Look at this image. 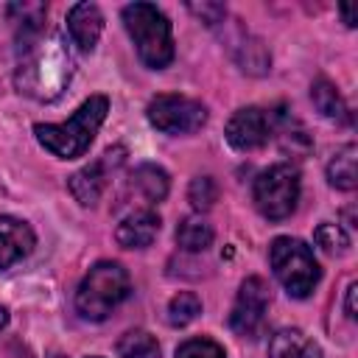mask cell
<instances>
[{
    "label": "cell",
    "instance_id": "cell-3",
    "mask_svg": "<svg viewBox=\"0 0 358 358\" xmlns=\"http://www.w3.org/2000/svg\"><path fill=\"white\" fill-rule=\"evenodd\" d=\"M123 25L145 67L162 70L173 62V34L168 17L154 3H129L123 8Z\"/></svg>",
    "mask_w": 358,
    "mask_h": 358
},
{
    "label": "cell",
    "instance_id": "cell-16",
    "mask_svg": "<svg viewBox=\"0 0 358 358\" xmlns=\"http://www.w3.org/2000/svg\"><path fill=\"white\" fill-rule=\"evenodd\" d=\"M232 42H235V45H229V50H232V56H235V62L241 64L243 73H249V76H263V73H268L271 56H268L266 45H263L257 36H252V34H246V31H238V36H235Z\"/></svg>",
    "mask_w": 358,
    "mask_h": 358
},
{
    "label": "cell",
    "instance_id": "cell-30",
    "mask_svg": "<svg viewBox=\"0 0 358 358\" xmlns=\"http://www.w3.org/2000/svg\"><path fill=\"white\" fill-rule=\"evenodd\" d=\"M90 358H98V355H90Z\"/></svg>",
    "mask_w": 358,
    "mask_h": 358
},
{
    "label": "cell",
    "instance_id": "cell-26",
    "mask_svg": "<svg viewBox=\"0 0 358 358\" xmlns=\"http://www.w3.org/2000/svg\"><path fill=\"white\" fill-rule=\"evenodd\" d=\"M204 25H218V22H224V17H227V8L221 6V3H190L187 6Z\"/></svg>",
    "mask_w": 358,
    "mask_h": 358
},
{
    "label": "cell",
    "instance_id": "cell-12",
    "mask_svg": "<svg viewBox=\"0 0 358 358\" xmlns=\"http://www.w3.org/2000/svg\"><path fill=\"white\" fill-rule=\"evenodd\" d=\"M67 31H70V39L78 45V50L90 53L98 45L101 31H103L101 8L95 3H76L67 11Z\"/></svg>",
    "mask_w": 358,
    "mask_h": 358
},
{
    "label": "cell",
    "instance_id": "cell-27",
    "mask_svg": "<svg viewBox=\"0 0 358 358\" xmlns=\"http://www.w3.org/2000/svg\"><path fill=\"white\" fill-rule=\"evenodd\" d=\"M355 294H358V282H350V285H347V302H344V305H347V316H350V319H355V316H358V310H355Z\"/></svg>",
    "mask_w": 358,
    "mask_h": 358
},
{
    "label": "cell",
    "instance_id": "cell-1",
    "mask_svg": "<svg viewBox=\"0 0 358 358\" xmlns=\"http://www.w3.org/2000/svg\"><path fill=\"white\" fill-rule=\"evenodd\" d=\"M14 87L34 101H53L64 92L73 76V56L59 34H42L20 48Z\"/></svg>",
    "mask_w": 358,
    "mask_h": 358
},
{
    "label": "cell",
    "instance_id": "cell-22",
    "mask_svg": "<svg viewBox=\"0 0 358 358\" xmlns=\"http://www.w3.org/2000/svg\"><path fill=\"white\" fill-rule=\"evenodd\" d=\"M201 313V299L193 294V291H179L171 302H168V310H165V319L171 327H185L190 324L193 319H199Z\"/></svg>",
    "mask_w": 358,
    "mask_h": 358
},
{
    "label": "cell",
    "instance_id": "cell-29",
    "mask_svg": "<svg viewBox=\"0 0 358 358\" xmlns=\"http://www.w3.org/2000/svg\"><path fill=\"white\" fill-rule=\"evenodd\" d=\"M6 324H8V310H6L3 305H0V330H3Z\"/></svg>",
    "mask_w": 358,
    "mask_h": 358
},
{
    "label": "cell",
    "instance_id": "cell-19",
    "mask_svg": "<svg viewBox=\"0 0 358 358\" xmlns=\"http://www.w3.org/2000/svg\"><path fill=\"white\" fill-rule=\"evenodd\" d=\"M215 232L201 215H187L176 224V243L185 252H204L213 243Z\"/></svg>",
    "mask_w": 358,
    "mask_h": 358
},
{
    "label": "cell",
    "instance_id": "cell-18",
    "mask_svg": "<svg viewBox=\"0 0 358 358\" xmlns=\"http://www.w3.org/2000/svg\"><path fill=\"white\" fill-rule=\"evenodd\" d=\"M310 101H313V106H316L327 120L350 123V109H347L344 98L338 95V90H336L327 78H316V81H313V87H310Z\"/></svg>",
    "mask_w": 358,
    "mask_h": 358
},
{
    "label": "cell",
    "instance_id": "cell-23",
    "mask_svg": "<svg viewBox=\"0 0 358 358\" xmlns=\"http://www.w3.org/2000/svg\"><path fill=\"white\" fill-rule=\"evenodd\" d=\"M313 241H316V246H319L322 252H327V255H344V252L350 249V235H347L338 224H330V221H324V224L316 227Z\"/></svg>",
    "mask_w": 358,
    "mask_h": 358
},
{
    "label": "cell",
    "instance_id": "cell-2",
    "mask_svg": "<svg viewBox=\"0 0 358 358\" xmlns=\"http://www.w3.org/2000/svg\"><path fill=\"white\" fill-rule=\"evenodd\" d=\"M106 112H109L106 95H90L73 112L70 120H64V123H36L34 126V134H36L39 145L45 151H50L53 157H59V159H76L95 140V134H98Z\"/></svg>",
    "mask_w": 358,
    "mask_h": 358
},
{
    "label": "cell",
    "instance_id": "cell-6",
    "mask_svg": "<svg viewBox=\"0 0 358 358\" xmlns=\"http://www.w3.org/2000/svg\"><path fill=\"white\" fill-rule=\"evenodd\" d=\"M255 207L268 221H282L296 210L299 201V171L291 162H277L266 168L252 185Z\"/></svg>",
    "mask_w": 358,
    "mask_h": 358
},
{
    "label": "cell",
    "instance_id": "cell-4",
    "mask_svg": "<svg viewBox=\"0 0 358 358\" xmlns=\"http://www.w3.org/2000/svg\"><path fill=\"white\" fill-rule=\"evenodd\" d=\"M129 294H131L129 271L115 260H101L81 280V285L76 291V310L90 322H101Z\"/></svg>",
    "mask_w": 358,
    "mask_h": 358
},
{
    "label": "cell",
    "instance_id": "cell-10",
    "mask_svg": "<svg viewBox=\"0 0 358 358\" xmlns=\"http://www.w3.org/2000/svg\"><path fill=\"white\" fill-rule=\"evenodd\" d=\"M266 310H268V285L260 277H246L232 305L229 327L243 338H255L257 330L263 327Z\"/></svg>",
    "mask_w": 358,
    "mask_h": 358
},
{
    "label": "cell",
    "instance_id": "cell-21",
    "mask_svg": "<svg viewBox=\"0 0 358 358\" xmlns=\"http://www.w3.org/2000/svg\"><path fill=\"white\" fill-rule=\"evenodd\" d=\"M117 358H159V344L145 330H126L117 341Z\"/></svg>",
    "mask_w": 358,
    "mask_h": 358
},
{
    "label": "cell",
    "instance_id": "cell-20",
    "mask_svg": "<svg viewBox=\"0 0 358 358\" xmlns=\"http://www.w3.org/2000/svg\"><path fill=\"white\" fill-rule=\"evenodd\" d=\"M131 182H134V187L143 193V199L145 201H162L165 196H168V173L159 168V165H151V162H145V165H140L134 173H131Z\"/></svg>",
    "mask_w": 358,
    "mask_h": 358
},
{
    "label": "cell",
    "instance_id": "cell-7",
    "mask_svg": "<svg viewBox=\"0 0 358 358\" xmlns=\"http://www.w3.org/2000/svg\"><path fill=\"white\" fill-rule=\"evenodd\" d=\"M148 123L165 134H193L207 123V109L201 101L187 98V95H157L151 98L148 109Z\"/></svg>",
    "mask_w": 358,
    "mask_h": 358
},
{
    "label": "cell",
    "instance_id": "cell-5",
    "mask_svg": "<svg viewBox=\"0 0 358 358\" xmlns=\"http://www.w3.org/2000/svg\"><path fill=\"white\" fill-rule=\"evenodd\" d=\"M268 263H271V271L280 280V285L294 299L310 296L322 277L313 249L299 238H288V235L274 238L268 246Z\"/></svg>",
    "mask_w": 358,
    "mask_h": 358
},
{
    "label": "cell",
    "instance_id": "cell-25",
    "mask_svg": "<svg viewBox=\"0 0 358 358\" xmlns=\"http://www.w3.org/2000/svg\"><path fill=\"white\" fill-rule=\"evenodd\" d=\"M176 358H227L224 347L213 338H190L176 350Z\"/></svg>",
    "mask_w": 358,
    "mask_h": 358
},
{
    "label": "cell",
    "instance_id": "cell-28",
    "mask_svg": "<svg viewBox=\"0 0 358 358\" xmlns=\"http://www.w3.org/2000/svg\"><path fill=\"white\" fill-rule=\"evenodd\" d=\"M341 17H344V25H347V28H355V14H352V6H341Z\"/></svg>",
    "mask_w": 358,
    "mask_h": 358
},
{
    "label": "cell",
    "instance_id": "cell-14",
    "mask_svg": "<svg viewBox=\"0 0 358 358\" xmlns=\"http://www.w3.org/2000/svg\"><path fill=\"white\" fill-rule=\"evenodd\" d=\"M268 358H322V347L296 327L277 330L268 341Z\"/></svg>",
    "mask_w": 358,
    "mask_h": 358
},
{
    "label": "cell",
    "instance_id": "cell-24",
    "mask_svg": "<svg viewBox=\"0 0 358 358\" xmlns=\"http://www.w3.org/2000/svg\"><path fill=\"white\" fill-rule=\"evenodd\" d=\"M187 201H190L193 210H199V213L210 210V207L218 201V185H215V179H213V176H196V179L190 182V187H187Z\"/></svg>",
    "mask_w": 358,
    "mask_h": 358
},
{
    "label": "cell",
    "instance_id": "cell-17",
    "mask_svg": "<svg viewBox=\"0 0 358 358\" xmlns=\"http://www.w3.org/2000/svg\"><path fill=\"white\" fill-rule=\"evenodd\" d=\"M358 148L352 143H347L344 148H338L330 162H327V182L338 190H352L358 185Z\"/></svg>",
    "mask_w": 358,
    "mask_h": 358
},
{
    "label": "cell",
    "instance_id": "cell-15",
    "mask_svg": "<svg viewBox=\"0 0 358 358\" xmlns=\"http://www.w3.org/2000/svg\"><path fill=\"white\" fill-rule=\"evenodd\" d=\"M6 14H8V22H14L20 48L45 34V14H48L45 3H11Z\"/></svg>",
    "mask_w": 358,
    "mask_h": 358
},
{
    "label": "cell",
    "instance_id": "cell-9",
    "mask_svg": "<svg viewBox=\"0 0 358 358\" xmlns=\"http://www.w3.org/2000/svg\"><path fill=\"white\" fill-rule=\"evenodd\" d=\"M224 134L235 151H257L274 137V109H260V106L238 109L229 117Z\"/></svg>",
    "mask_w": 358,
    "mask_h": 358
},
{
    "label": "cell",
    "instance_id": "cell-13",
    "mask_svg": "<svg viewBox=\"0 0 358 358\" xmlns=\"http://www.w3.org/2000/svg\"><path fill=\"white\" fill-rule=\"evenodd\" d=\"M157 235H159V215L148 207L129 213L115 229V238L123 249H145L154 243Z\"/></svg>",
    "mask_w": 358,
    "mask_h": 358
},
{
    "label": "cell",
    "instance_id": "cell-11",
    "mask_svg": "<svg viewBox=\"0 0 358 358\" xmlns=\"http://www.w3.org/2000/svg\"><path fill=\"white\" fill-rule=\"evenodd\" d=\"M34 243H36V235L25 221L0 215V271L14 266L25 255H31Z\"/></svg>",
    "mask_w": 358,
    "mask_h": 358
},
{
    "label": "cell",
    "instance_id": "cell-8",
    "mask_svg": "<svg viewBox=\"0 0 358 358\" xmlns=\"http://www.w3.org/2000/svg\"><path fill=\"white\" fill-rule=\"evenodd\" d=\"M123 159H126V148L123 145H115V148L103 151L95 162H90L81 171H76L70 176V182H67L70 185V193L76 196V201L84 204V207H92L101 199V193L106 190L112 173L123 165Z\"/></svg>",
    "mask_w": 358,
    "mask_h": 358
}]
</instances>
